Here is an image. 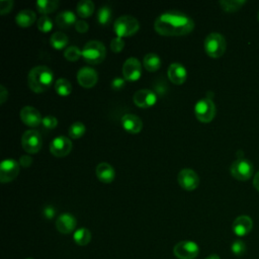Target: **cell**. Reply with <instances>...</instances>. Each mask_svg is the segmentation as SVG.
Here are the masks:
<instances>
[{"instance_id":"22","label":"cell","mask_w":259,"mask_h":259,"mask_svg":"<svg viewBox=\"0 0 259 259\" xmlns=\"http://www.w3.org/2000/svg\"><path fill=\"white\" fill-rule=\"evenodd\" d=\"M36 15L34 11L30 9H23L19 11L15 17V22L20 27H28L34 23Z\"/></svg>"},{"instance_id":"36","label":"cell","mask_w":259,"mask_h":259,"mask_svg":"<svg viewBox=\"0 0 259 259\" xmlns=\"http://www.w3.org/2000/svg\"><path fill=\"white\" fill-rule=\"evenodd\" d=\"M123 48H124V40L121 37L116 36V37L111 39V41H110V49H111L112 52L119 53V52H121L123 50Z\"/></svg>"},{"instance_id":"17","label":"cell","mask_w":259,"mask_h":259,"mask_svg":"<svg viewBox=\"0 0 259 259\" xmlns=\"http://www.w3.org/2000/svg\"><path fill=\"white\" fill-rule=\"evenodd\" d=\"M167 75L169 80L176 85H181L186 81L187 70L180 63H172L168 67Z\"/></svg>"},{"instance_id":"4","label":"cell","mask_w":259,"mask_h":259,"mask_svg":"<svg viewBox=\"0 0 259 259\" xmlns=\"http://www.w3.org/2000/svg\"><path fill=\"white\" fill-rule=\"evenodd\" d=\"M105 47L98 40H90L82 49V58L92 65L101 63L105 59Z\"/></svg>"},{"instance_id":"23","label":"cell","mask_w":259,"mask_h":259,"mask_svg":"<svg viewBox=\"0 0 259 259\" xmlns=\"http://www.w3.org/2000/svg\"><path fill=\"white\" fill-rule=\"evenodd\" d=\"M76 22H77V19H76L75 13L70 10L62 11V12L58 13V15L56 16V23L61 28L70 27L73 24L75 25Z\"/></svg>"},{"instance_id":"11","label":"cell","mask_w":259,"mask_h":259,"mask_svg":"<svg viewBox=\"0 0 259 259\" xmlns=\"http://www.w3.org/2000/svg\"><path fill=\"white\" fill-rule=\"evenodd\" d=\"M177 181L183 189L191 191L197 188L199 184V177L194 170L190 168H184L179 171L177 175Z\"/></svg>"},{"instance_id":"16","label":"cell","mask_w":259,"mask_h":259,"mask_svg":"<svg viewBox=\"0 0 259 259\" xmlns=\"http://www.w3.org/2000/svg\"><path fill=\"white\" fill-rule=\"evenodd\" d=\"M98 80L97 72L89 67L81 68L77 73V81L84 88L93 87Z\"/></svg>"},{"instance_id":"21","label":"cell","mask_w":259,"mask_h":259,"mask_svg":"<svg viewBox=\"0 0 259 259\" xmlns=\"http://www.w3.org/2000/svg\"><path fill=\"white\" fill-rule=\"evenodd\" d=\"M95 173H96V177L98 178V180L103 183H110L115 178L114 168L106 162L99 163L96 166Z\"/></svg>"},{"instance_id":"47","label":"cell","mask_w":259,"mask_h":259,"mask_svg":"<svg viewBox=\"0 0 259 259\" xmlns=\"http://www.w3.org/2000/svg\"><path fill=\"white\" fill-rule=\"evenodd\" d=\"M27 259H32V258H27Z\"/></svg>"},{"instance_id":"12","label":"cell","mask_w":259,"mask_h":259,"mask_svg":"<svg viewBox=\"0 0 259 259\" xmlns=\"http://www.w3.org/2000/svg\"><path fill=\"white\" fill-rule=\"evenodd\" d=\"M19 173V162L13 159H5L0 164V181L2 183L14 180Z\"/></svg>"},{"instance_id":"2","label":"cell","mask_w":259,"mask_h":259,"mask_svg":"<svg viewBox=\"0 0 259 259\" xmlns=\"http://www.w3.org/2000/svg\"><path fill=\"white\" fill-rule=\"evenodd\" d=\"M54 81V73L47 66H36L32 68L27 76L28 87L35 93L47 91Z\"/></svg>"},{"instance_id":"42","label":"cell","mask_w":259,"mask_h":259,"mask_svg":"<svg viewBox=\"0 0 259 259\" xmlns=\"http://www.w3.org/2000/svg\"><path fill=\"white\" fill-rule=\"evenodd\" d=\"M32 164V158L28 155H23L19 159V165L23 167H29Z\"/></svg>"},{"instance_id":"14","label":"cell","mask_w":259,"mask_h":259,"mask_svg":"<svg viewBox=\"0 0 259 259\" xmlns=\"http://www.w3.org/2000/svg\"><path fill=\"white\" fill-rule=\"evenodd\" d=\"M134 103L141 108H149L157 101V95L150 89H140L133 97Z\"/></svg>"},{"instance_id":"26","label":"cell","mask_w":259,"mask_h":259,"mask_svg":"<svg viewBox=\"0 0 259 259\" xmlns=\"http://www.w3.org/2000/svg\"><path fill=\"white\" fill-rule=\"evenodd\" d=\"M36 9L42 15L54 12L59 7V1L57 0H38L36 2Z\"/></svg>"},{"instance_id":"19","label":"cell","mask_w":259,"mask_h":259,"mask_svg":"<svg viewBox=\"0 0 259 259\" xmlns=\"http://www.w3.org/2000/svg\"><path fill=\"white\" fill-rule=\"evenodd\" d=\"M252 227L253 222L249 215H239L233 222L232 230L238 237H244L250 233Z\"/></svg>"},{"instance_id":"37","label":"cell","mask_w":259,"mask_h":259,"mask_svg":"<svg viewBox=\"0 0 259 259\" xmlns=\"http://www.w3.org/2000/svg\"><path fill=\"white\" fill-rule=\"evenodd\" d=\"M42 126L47 130H53L58 125V119L55 116L52 115H47L42 117Z\"/></svg>"},{"instance_id":"33","label":"cell","mask_w":259,"mask_h":259,"mask_svg":"<svg viewBox=\"0 0 259 259\" xmlns=\"http://www.w3.org/2000/svg\"><path fill=\"white\" fill-rule=\"evenodd\" d=\"M36 25H37V29L40 32L47 33V32L52 30V28H53V21H52V19L48 15H41L37 19V24Z\"/></svg>"},{"instance_id":"10","label":"cell","mask_w":259,"mask_h":259,"mask_svg":"<svg viewBox=\"0 0 259 259\" xmlns=\"http://www.w3.org/2000/svg\"><path fill=\"white\" fill-rule=\"evenodd\" d=\"M73 145L69 138L64 136L56 137L50 144V152L55 157H66L72 151Z\"/></svg>"},{"instance_id":"7","label":"cell","mask_w":259,"mask_h":259,"mask_svg":"<svg viewBox=\"0 0 259 259\" xmlns=\"http://www.w3.org/2000/svg\"><path fill=\"white\" fill-rule=\"evenodd\" d=\"M230 171L234 178L238 180H248L253 175L254 168L249 160L239 158L232 163Z\"/></svg>"},{"instance_id":"32","label":"cell","mask_w":259,"mask_h":259,"mask_svg":"<svg viewBox=\"0 0 259 259\" xmlns=\"http://www.w3.org/2000/svg\"><path fill=\"white\" fill-rule=\"evenodd\" d=\"M111 20V10L107 5L101 6L97 12V21L101 25H107Z\"/></svg>"},{"instance_id":"15","label":"cell","mask_w":259,"mask_h":259,"mask_svg":"<svg viewBox=\"0 0 259 259\" xmlns=\"http://www.w3.org/2000/svg\"><path fill=\"white\" fill-rule=\"evenodd\" d=\"M20 118L22 122L28 126H37L41 124L42 117L40 112L32 106H24L20 110Z\"/></svg>"},{"instance_id":"40","label":"cell","mask_w":259,"mask_h":259,"mask_svg":"<svg viewBox=\"0 0 259 259\" xmlns=\"http://www.w3.org/2000/svg\"><path fill=\"white\" fill-rule=\"evenodd\" d=\"M88 28L89 25L84 20H77V22L75 23V29L80 33H85L88 30Z\"/></svg>"},{"instance_id":"3","label":"cell","mask_w":259,"mask_h":259,"mask_svg":"<svg viewBox=\"0 0 259 259\" xmlns=\"http://www.w3.org/2000/svg\"><path fill=\"white\" fill-rule=\"evenodd\" d=\"M140 28V23L137 18L132 15H122L114 20L113 30L116 36L126 37L135 34Z\"/></svg>"},{"instance_id":"24","label":"cell","mask_w":259,"mask_h":259,"mask_svg":"<svg viewBox=\"0 0 259 259\" xmlns=\"http://www.w3.org/2000/svg\"><path fill=\"white\" fill-rule=\"evenodd\" d=\"M143 65L149 72H155L161 67V59L157 54L149 53L144 57Z\"/></svg>"},{"instance_id":"34","label":"cell","mask_w":259,"mask_h":259,"mask_svg":"<svg viewBox=\"0 0 259 259\" xmlns=\"http://www.w3.org/2000/svg\"><path fill=\"white\" fill-rule=\"evenodd\" d=\"M64 57L68 61L74 62L79 60L82 57V51L77 46H71L65 50Z\"/></svg>"},{"instance_id":"18","label":"cell","mask_w":259,"mask_h":259,"mask_svg":"<svg viewBox=\"0 0 259 259\" xmlns=\"http://www.w3.org/2000/svg\"><path fill=\"white\" fill-rule=\"evenodd\" d=\"M76 225H77L76 218L69 212L60 214L56 221V228L62 234L72 233L75 230Z\"/></svg>"},{"instance_id":"6","label":"cell","mask_w":259,"mask_h":259,"mask_svg":"<svg viewBox=\"0 0 259 259\" xmlns=\"http://www.w3.org/2000/svg\"><path fill=\"white\" fill-rule=\"evenodd\" d=\"M215 105L210 98H202L194 105V114L196 118L204 123L210 122L215 115Z\"/></svg>"},{"instance_id":"5","label":"cell","mask_w":259,"mask_h":259,"mask_svg":"<svg viewBox=\"0 0 259 259\" xmlns=\"http://www.w3.org/2000/svg\"><path fill=\"white\" fill-rule=\"evenodd\" d=\"M205 53L211 58H220L226 51V39L219 32H210L204 39Z\"/></svg>"},{"instance_id":"27","label":"cell","mask_w":259,"mask_h":259,"mask_svg":"<svg viewBox=\"0 0 259 259\" xmlns=\"http://www.w3.org/2000/svg\"><path fill=\"white\" fill-rule=\"evenodd\" d=\"M68 36L62 31H56L51 35L50 44L55 50H62L68 45Z\"/></svg>"},{"instance_id":"44","label":"cell","mask_w":259,"mask_h":259,"mask_svg":"<svg viewBox=\"0 0 259 259\" xmlns=\"http://www.w3.org/2000/svg\"><path fill=\"white\" fill-rule=\"evenodd\" d=\"M253 185L259 191V171L255 174V176L253 178Z\"/></svg>"},{"instance_id":"45","label":"cell","mask_w":259,"mask_h":259,"mask_svg":"<svg viewBox=\"0 0 259 259\" xmlns=\"http://www.w3.org/2000/svg\"><path fill=\"white\" fill-rule=\"evenodd\" d=\"M205 259H221V258H220V256L217 255V254H210V255H208Z\"/></svg>"},{"instance_id":"25","label":"cell","mask_w":259,"mask_h":259,"mask_svg":"<svg viewBox=\"0 0 259 259\" xmlns=\"http://www.w3.org/2000/svg\"><path fill=\"white\" fill-rule=\"evenodd\" d=\"M94 8V3L91 0H82L77 4V13L82 18H88L93 14Z\"/></svg>"},{"instance_id":"38","label":"cell","mask_w":259,"mask_h":259,"mask_svg":"<svg viewBox=\"0 0 259 259\" xmlns=\"http://www.w3.org/2000/svg\"><path fill=\"white\" fill-rule=\"evenodd\" d=\"M13 1L12 0H1L0 1V13L2 15L8 13L11 11L13 7Z\"/></svg>"},{"instance_id":"31","label":"cell","mask_w":259,"mask_h":259,"mask_svg":"<svg viewBox=\"0 0 259 259\" xmlns=\"http://www.w3.org/2000/svg\"><path fill=\"white\" fill-rule=\"evenodd\" d=\"M85 131H86V127L84 123H82L81 121H76L70 125L69 136L70 138L77 140V139H80L85 134Z\"/></svg>"},{"instance_id":"1","label":"cell","mask_w":259,"mask_h":259,"mask_svg":"<svg viewBox=\"0 0 259 259\" xmlns=\"http://www.w3.org/2000/svg\"><path fill=\"white\" fill-rule=\"evenodd\" d=\"M154 28L161 35L181 36L192 31L194 21L184 13L168 11L160 14L156 18Z\"/></svg>"},{"instance_id":"35","label":"cell","mask_w":259,"mask_h":259,"mask_svg":"<svg viewBox=\"0 0 259 259\" xmlns=\"http://www.w3.org/2000/svg\"><path fill=\"white\" fill-rule=\"evenodd\" d=\"M231 250L233 254H235L236 256H242L246 252V245L242 240H236L233 242L231 246Z\"/></svg>"},{"instance_id":"41","label":"cell","mask_w":259,"mask_h":259,"mask_svg":"<svg viewBox=\"0 0 259 259\" xmlns=\"http://www.w3.org/2000/svg\"><path fill=\"white\" fill-rule=\"evenodd\" d=\"M44 217L48 220H52L56 214V209L52 205H47L42 210Z\"/></svg>"},{"instance_id":"30","label":"cell","mask_w":259,"mask_h":259,"mask_svg":"<svg viewBox=\"0 0 259 259\" xmlns=\"http://www.w3.org/2000/svg\"><path fill=\"white\" fill-rule=\"evenodd\" d=\"M245 2V0H221L220 5L225 11L234 12L239 10Z\"/></svg>"},{"instance_id":"46","label":"cell","mask_w":259,"mask_h":259,"mask_svg":"<svg viewBox=\"0 0 259 259\" xmlns=\"http://www.w3.org/2000/svg\"><path fill=\"white\" fill-rule=\"evenodd\" d=\"M258 20H259V12H258Z\"/></svg>"},{"instance_id":"9","label":"cell","mask_w":259,"mask_h":259,"mask_svg":"<svg viewBox=\"0 0 259 259\" xmlns=\"http://www.w3.org/2000/svg\"><path fill=\"white\" fill-rule=\"evenodd\" d=\"M173 253L178 259H194L199 253V247L193 241H180L174 246Z\"/></svg>"},{"instance_id":"43","label":"cell","mask_w":259,"mask_h":259,"mask_svg":"<svg viewBox=\"0 0 259 259\" xmlns=\"http://www.w3.org/2000/svg\"><path fill=\"white\" fill-rule=\"evenodd\" d=\"M7 98H8V91L3 85H1L0 86V103L3 104L7 100Z\"/></svg>"},{"instance_id":"39","label":"cell","mask_w":259,"mask_h":259,"mask_svg":"<svg viewBox=\"0 0 259 259\" xmlns=\"http://www.w3.org/2000/svg\"><path fill=\"white\" fill-rule=\"evenodd\" d=\"M124 85H125V79L121 78V77H115L114 79H112L111 84H110L111 88L116 91L122 89L124 87Z\"/></svg>"},{"instance_id":"29","label":"cell","mask_w":259,"mask_h":259,"mask_svg":"<svg viewBox=\"0 0 259 259\" xmlns=\"http://www.w3.org/2000/svg\"><path fill=\"white\" fill-rule=\"evenodd\" d=\"M55 90L60 96H68L72 92V85L66 78H59L55 82Z\"/></svg>"},{"instance_id":"28","label":"cell","mask_w":259,"mask_h":259,"mask_svg":"<svg viewBox=\"0 0 259 259\" xmlns=\"http://www.w3.org/2000/svg\"><path fill=\"white\" fill-rule=\"evenodd\" d=\"M73 239L77 245L86 246L91 241V233L86 228H80L74 232Z\"/></svg>"},{"instance_id":"8","label":"cell","mask_w":259,"mask_h":259,"mask_svg":"<svg viewBox=\"0 0 259 259\" xmlns=\"http://www.w3.org/2000/svg\"><path fill=\"white\" fill-rule=\"evenodd\" d=\"M42 141L40 134L35 130H28L23 133L21 138L22 149L28 154H35L41 149Z\"/></svg>"},{"instance_id":"20","label":"cell","mask_w":259,"mask_h":259,"mask_svg":"<svg viewBox=\"0 0 259 259\" xmlns=\"http://www.w3.org/2000/svg\"><path fill=\"white\" fill-rule=\"evenodd\" d=\"M121 126L130 134H138L143 128V121L138 115L126 113L121 117Z\"/></svg>"},{"instance_id":"13","label":"cell","mask_w":259,"mask_h":259,"mask_svg":"<svg viewBox=\"0 0 259 259\" xmlns=\"http://www.w3.org/2000/svg\"><path fill=\"white\" fill-rule=\"evenodd\" d=\"M122 75L125 81L135 82L142 75V65L136 58H128L122 65Z\"/></svg>"}]
</instances>
